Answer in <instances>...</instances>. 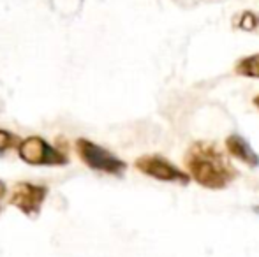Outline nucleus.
Wrapping results in <instances>:
<instances>
[{"label":"nucleus","instance_id":"nucleus-1","mask_svg":"<svg viewBox=\"0 0 259 257\" xmlns=\"http://www.w3.org/2000/svg\"><path fill=\"white\" fill-rule=\"evenodd\" d=\"M185 168L191 178L211 190L226 189L236 178V168L219 146L208 141H196L185 151Z\"/></svg>","mask_w":259,"mask_h":257},{"label":"nucleus","instance_id":"nucleus-2","mask_svg":"<svg viewBox=\"0 0 259 257\" xmlns=\"http://www.w3.org/2000/svg\"><path fill=\"white\" fill-rule=\"evenodd\" d=\"M76 150L81 155V159L90 166L92 169L104 173H111V175H120L125 171V162L120 161L118 157H115L113 153H109L108 150L101 148L99 144L92 143L87 139H78L76 141Z\"/></svg>","mask_w":259,"mask_h":257},{"label":"nucleus","instance_id":"nucleus-3","mask_svg":"<svg viewBox=\"0 0 259 257\" xmlns=\"http://www.w3.org/2000/svg\"><path fill=\"white\" fill-rule=\"evenodd\" d=\"M136 168L141 173L152 176L160 182H177L182 185H187L191 182V175L182 169H178L175 164L166 161L160 155H143L136 161Z\"/></svg>","mask_w":259,"mask_h":257},{"label":"nucleus","instance_id":"nucleus-4","mask_svg":"<svg viewBox=\"0 0 259 257\" xmlns=\"http://www.w3.org/2000/svg\"><path fill=\"white\" fill-rule=\"evenodd\" d=\"M20 155L28 164H60L64 157L53 150L45 139L41 137H27L20 144Z\"/></svg>","mask_w":259,"mask_h":257},{"label":"nucleus","instance_id":"nucleus-5","mask_svg":"<svg viewBox=\"0 0 259 257\" xmlns=\"http://www.w3.org/2000/svg\"><path fill=\"white\" fill-rule=\"evenodd\" d=\"M45 195L46 189L42 187H35L30 183H18L11 195V202L27 215H37Z\"/></svg>","mask_w":259,"mask_h":257},{"label":"nucleus","instance_id":"nucleus-6","mask_svg":"<svg viewBox=\"0 0 259 257\" xmlns=\"http://www.w3.org/2000/svg\"><path fill=\"white\" fill-rule=\"evenodd\" d=\"M226 148H228L229 155H233L235 159L242 161L243 164H247L249 168L254 169L259 166V155L252 150L249 141L240 136V134H231V136L226 137Z\"/></svg>","mask_w":259,"mask_h":257},{"label":"nucleus","instance_id":"nucleus-7","mask_svg":"<svg viewBox=\"0 0 259 257\" xmlns=\"http://www.w3.org/2000/svg\"><path fill=\"white\" fill-rule=\"evenodd\" d=\"M235 72L238 76H243V78L259 79V53L240 59L235 64Z\"/></svg>","mask_w":259,"mask_h":257},{"label":"nucleus","instance_id":"nucleus-8","mask_svg":"<svg viewBox=\"0 0 259 257\" xmlns=\"http://www.w3.org/2000/svg\"><path fill=\"white\" fill-rule=\"evenodd\" d=\"M231 25L238 30L256 32L259 28V14L252 13V11H243V13L235 14Z\"/></svg>","mask_w":259,"mask_h":257},{"label":"nucleus","instance_id":"nucleus-9","mask_svg":"<svg viewBox=\"0 0 259 257\" xmlns=\"http://www.w3.org/2000/svg\"><path fill=\"white\" fill-rule=\"evenodd\" d=\"M11 134L9 132H6V130H0V151H4L7 146L11 144Z\"/></svg>","mask_w":259,"mask_h":257},{"label":"nucleus","instance_id":"nucleus-10","mask_svg":"<svg viewBox=\"0 0 259 257\" xmlns=\"http://www.w3.org/2000/svg\"><path fill=\"white\" fill-rule=\"evenodd\" d=\"M6 194V185H4V182H0V197Z\"/></svg>","mask_w":259,"mask_h":257},{"label":"nucleus","instance_id":"nucleus-11","mask_svg":"<svg viewBox=\"0 0 259 257\" xmlns=\"http://www.w3.org/2000/svg\"><path fill=\"white\" fill-rule=\"evenodd\" d=\"M254 104H256V106L259 108V95L256 97V99H254Z\"/></svg>","mask_w":259,"mask_h":257},{"label":"nucleus","instance_id":"nucleus-12","mask_svg":"<svg viewBox=\"0 0 259 257\" xmlns=\"http://www.w3.org/2000/svg\"><path fill=\"white\" fill-rule=\"evenodd\" d=\"M254 212H256V213H259V206H256V208H254Z\"/></svg>","mask_w":259,"mask_h":257}]
</instances>
